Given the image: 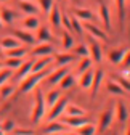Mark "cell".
Returning <instances> with one entry per match:
<instances>
[{
	"instance_id": "6da1fadb",
	"label": "cell",
	"mask_w": 130,
	"mask_h": 135,
	"mask_svg": "<svg viewBox=\"0 0 130 135\" xmlns=\"http://www.w3.org/2000/svg\"><path fill=\"white\" fill-rule=\"evenodd\" d=\"M47 114V105H45V97L43 92L39 89H34V105H32V111H31V121L34 124H39Z\"/></svg>"
},
{
	"instance_id": "7a4b0ae2",
	"label": "cell",
	"mask_w": 130,
	"mask_h": 135,
	"mask_svg": "<svg viewBox=\"0 0 130 135\" xmlns=\"http://www.w3.org/2000/svg\"><path fill=\"white\" fill-rule=\"evenodd\" d=\"M48 68L47 69H42V71H39V73H31L29 76H26L23 80H21V92L23 93H29V92H32L39 84H40V80L42 79H45L47 76H48Z\"/></svg>"
},
{
	"instance_id": "3957f363",
	"label": "cell",
	"mask_w": 130,
	"mask_h": 135,
	"mask_svg": "<svg viewBox=\"0 0 130 135\" xmlns=\"http://www.w3.org/2000/svg\"><path fill=\"white\" fill-rule=\"evenodd\" d=\"M68 103H69V101H68L66 97H59V98L56 100V103H53L50 108H48V114H45V116H47V121L50 122V121H56L58 117H61L63 113H64V108H66Z\"/></svg>"
},
{
	"instance_id": "277c9868",
	"label": "cell",
	"mask_w": 130,
	"mask_h": 135,
	"mask_svg": "<svg viewBox=\"0 0 130 135\" xmlns=\"http://www.w3.org/2000/svg\"><path fill=\"white\" fill-rule=\"evenodd\" d=\"M88 56L92 58L93 63H101L103 61V48H101V44L96 40L95 37L88 36Z\"/></svg>"
},
{
	"instance_id": "5b68a950",
	"label": "cell",
	"mask_w": 130,
	"mask_h": 135,
	"mask_svg": "<svg viewBox=\"0 0 130 135\" xmlns=\"http://www.w3.org/2000/svg\"><path fill=\"white\" fill-rule=\"evenodd\" d=\"M82 26H84V31L88 32V36H92V37H95V39H100L101 42H108V40H109V39H108V32H106L104 29H101L100 26L93 24L92 21H85V23H82Z\"/></svg>"
},
{
	"instance_id": "8992f818",
	"label": "cell",
	"mask_w": 130,
	"mask_h": 135,
	"mask_svg": "<svg viewBox=\"0 0 130 135\" xmlns=\"http://www.w3.org/2000/svg\"><path fill=\"white\" fill-rule=\"evenodd\" d=\"M112 119H114V109L112 108L104 109L100 116V122H98V127H96V132H100V133L106 132L109 129V126L112 124Z\"/></svg>"
},
{
	"instance_id": "52a82bcc",
	"label": "cell",
	"mask_w": 130,
	"mask_h": 135,
	"mask_svg": "<svg viewBox=\"0 0 130 135\" xmlns=\"http://www.w3.org/2000/svg\"><path fill=\"white\" fill-rule=\"evenodd\" d=\"M98 18H100V23L103 24L104 31H111V10L101 0H98Z\"/></svg>"
},
{
	"instance_id": "ba28073f",
	"label": "cell",
	"mask_w": 130,
	"mask_h": 135,
	"mask_svg": "<svg viewBox=\"0 0 130 135\" xmlns=\"http://www.w3.org/2000/svg\"><path fill=\"white\" fill-rule=\"evenodd\" d=\"M53 53H55V48L50 42H40L39 45H36L31 50V55L36 56V58H39V56H53Z\"/></svg>"
},
{
	"instance_id": "9c48e42d",
	"label": "cell",
	"mask_w": 130,
	"mask_h": 135,
	"mask_svg": "<svg viewBox=\"0 0 130 135\" xmlns=\"http://www.w3.org/2000/svg\"><path fill=\"white\" fill-rule=\"evenodd\" d=\"M58 119L66 127H72V129H77L80 126H84L85 122H88L87 116H66V114H64L63 117H58Z\"/></svg>"
},
{
	"instance_id": "30bf717a",
	"label": "cell",
	"mask_w": 130,
	"mask_h": 135,
	"mask_svg": "<svg viewBox=\"0 0 130 135\" xmlns=\"http://www.w3.org/2000/svg\"><path fill=\"white\" fill-rule=\"evenodd\" d=\"M11 36L16 37L23 45H34L36 44V36H32L29 31H23V29H14L11 32Z\"/></svg>"
},
{
	"instance_id": "8fae6325",
	"label": "cell",
	"mask_w": 130,
	"mask_h": 135,
	"mask_svg": "<svg viewBox=\"0 0 130 135\" xmlns=\"http://www.w3.org/2000/svg\"><path fill=\"white\" fill-rule=\"evenodd\" d=\"M125 53H128V47H119V48H112L111 52L108 53V60L111 64H116L119 66L122 58L125 56Z\"/></svg>"
},
{
	"instance_id": "7c38bea8",
	"label": "cell",
	"mask_w": 130,
	"mask_h": 135,
	"mask_svg": "<svg viewBox=\"0 0 130 135\" xmlns=\"http://www.w3.org/2000/svg\"><path fill=\"white\" fill-rule=\"evenodd\" d=\"M66 126H64L61 121L59 122H56V121H50L48 122V126H45L43 127V135H58V133H64L66 132Z\"/></svg>"
},
{
	"instance_id": "4fadbf2b",
	"label": "cell",
	"mask_w": 130,
	"mask_h": 135,
	"mask_svg": "<svg viewBox=\"0 0 130 135\" xmlns=\"http://www.w3.org/2000/svg\"><path fill=\"white\" fill-rule=\"evenodd\" d=\"M104 79V71L98 69V71H93V80H92V85H90V92H92V98H95L100 92V87H101V82Z\"/></svg>"
},
{
	"instance_id": "5bb4252c",
	"label": "cell",
	"mask_w": 130,
	"mask_h": 135,
	"mask_svg": "<svg viewBox=\"0 0 130 135\" xmlns=\"http://www.w3.org/2000/svg\"><path fill=\"white\" fill-rule=\"evenodd\" d=\"M69 73V66H61V68H56L55 71L48 73V84L50 85H56V84Z\"/></svg>"
},
{
	"instance_id": "9a60e30c",
	"label": "cell",
	"mask_w": 130,
	"mask_h": 135,
	"mask_svg": "<svg viewBox=\"0 0 130 135\" xmlns=\"http://www.w3.org/2000/svg\"><path fill=\"white\" fill-rule=\"evenodd\" d=\"M31 68H32V60H23V63L16 68V74L13 76L14 77V80H23L26 76H29L31 74Z\"/></svg>"
},
{
	"instance_id": "2e32d148",
	"label": "cell",
	"mask_w": 130,
	"mask_h": 135,
	"mask_svg": "<svg viewBox=\"0 0 130 135\" xmlns=\"http://www.w3.org/2000/svg\"><path fill=\"white\" fill-rule=\"evenodd\" d=\"M53 63V56H39L36 61L32 60V68H31V73H39L42 69H47L48 66Z\"/></svg>"
},
{
	"instance_id": "e0dca14e",
	"label": "cell",
	"mask_w": 130,
	"mask_h": 135,
	"mask_svg": "<svg viewBox=\"0 0 130 135\" xmlns=\"http://www.w3.org/2000/svg\"><path fill=\"white\" fill-rule=\"evenodd\" d=\"M53 61L56 63L58 68L61 66H69L72 61H76V55L72 53H66V52H63V53H53Z\"/></svg>"
},
{
	"instance_id": "ac0fdd59",
	"label": "cell",
	"mask_w": 130,
	"mask_h": 135,
	"mask_svg": "<svg viewBox=\"0 0 130 135\" xmlns=\"http://www.w3.org/2000/svg\"><path fill=\"white\" fill-rule=\"evenodd\" d=\"M47 16H48V20H50V23H52L53 27L61 29V10H59V7H58L56 3L52 7V10L48 11Z\"/></svg>"
},
{
	"instance_id": "d6986e66",
	"label": "cell",
	"mask_w": 130,
	"mask_h": 135,
	"mask_svg": "<svg viewBox=\"0 0 130 135\" xmlns=\"http://www.w3.org/2000/svg\"><path fill=\"white\" fill-rule=\"evenodd\" d=\"M92 80H93V69L90 68V69L84 71L82 74H80V79H79V87L84 89V90H88L90 85H92Z\"/></svg>"
},
{
	"instance_id": "ffe728a7",
	"label": "cell",
	"mask_w": 130,
	"mask_h": 135,
	"mask_svg": "<svg viewBox=\"0 0 130 135\" xmlns=\"http://www.w3.org/2000/svg\"><path fill=\"white\" fill-rule=\"evenodd\" d=\"M61 47L64 50H71L74 47V36H72V32L63 29V32H61Z\"/></svg>"
},
{
	"instance_id": "44dd1931",
	"label": "cell",
	"mask_w": 130,
	"mask_h": 135,
	"mask_svg": "<svg viewBox=\"0 0 130 135\" xmlns=\"http://www.w3.org/2000/svg\"><path fill=\"white\" fill-rule=\"evenodd\" d=\"M23 26H24V29H27V31H36V29L40 27V21H39L37 16L29 15V16H26V18H24Z\"/></svg>"
},
{
	"instance_id": "7402d4cb",
	"label": "cell",
	"mask_w": 130,
	"mask_h": 135,
	"mask_svg": "<svg viewBox=\"0 0 130 135\" xmlns=\"http://www.w3.org/2000/svg\"><path fill=\"white\" fill-rule=\"evenodd\" d=\"M114 114H117V119L121 122H127V119H128V109H127V106H125L124 101H117Z\"/></svg>"
},
{
	"instance_id": "603a6c76",
	"label": "cell",
	"mask_w": 130,
	"mask_h": 135,
	"mask_svg": "<svg viewBox=\"0 0 130 135\" xmlns=\"http://www.w3.org/2000/svg\"><path fill=\"white\" fill-rule=\"evenodd\" d=\"M74 16H76L79 21H82V23L93 20V13L90 10H87V8H76L74 10Z\"/></svg>"
},
{
	"instance_id": "cb8c5ba5",
	"label": "cell",
	"mask_w": 130,
	"mask_h": 135,
	"mask_svg": "<svg viewBox=\"0 0 130 135\" xmlns=\"http://www.w3.org/2000/svg\"><path fill=\"white\" fill-rule=\"evenodd\" d=\"M106 90H108L111 95H125V93H127V92L119 85V84H117L114 79H111V80L106 82Z\"/></svg>"
},
{
	"instance_id": "d4e9b609",
	"label": "cell",
	"mask_w": 130,
	"mask_h": 135,
	"mask_svg": "<svg viewBox=\"0 0 130 135\" xmlns=\"http://www.w3.org/2000/svg\"><path fill=\"white\" fill-rule=\"evenodd\" d=\"M19 45H23L16 37H13V36H7V37H3L2 40H0V47L2 48H5V50H10V48H14V47H19Z\"/></svg>"
},
{
	"instance_id": "484cf974",
	"label": "cell",
	"mask_w": 130,
	"mask_h": 135,
	"mask_svg": "<svg viewBox=\"0 0 130 135\" xmlns=\"http://www.w3.org/2000/svg\"><path fill=\"white\" fill-rule=\"evenodd\" d=\"M0 20H2V23L11 24L14 21V11L8 7H2L0 8Z\"/></svg>"
},
{
	"instance_id": "4316f807",
	"label": "cell",
	"mask_w": 130,
	"mask_h": 135,
	"mask_svg": "<svg viewBox=\"0 0 130 135\" xmlns=\"http://www.w3.org/2000/svg\"><path fill=\"white\" fill-rule=\"evenodd\" d=\"M27 53H29V48L24 47V45H19V47L7 50V56H16V58H24Z\"/></svg>"
},
{
	"instance_id": "83f0119b",
	"label": "cell",
	"mask_w": 130,
	"mask_h": 135,
	"mask_svg": "<svg viewBox=\"0 0 130 135\" xmlns=\"http://www.w3.org/2000/svg\"><path fill=\"white\" fill-rule=\"evenodd\" d=\"M85 109L84 108H80V106H77V105H71V103H68L66 105V108H64V113L63 114H66V116H85Z\"/></svg>"
},
{
	"instance_id": "f1b7e54d",
	"label": "cell",
	"mask_w": 130,
	"mask_h": 135,
	"mask_svg": "<svg viewBox=\"0 0 130 135\" xmlns=\"http://www.w3.org/2000/svg\"><path fill=\"white\" fill-rule=\"evenodd\" d=\"M19 10H21L23 13H26L27 16H29V15L37 16V13H39V8L34 5V2H19Z\"/></svg>"
},
{
	"instance_id": "f546056e",
	"label": "cell",
	"mask_w": 130,
	"mask_h": 135,
	"mask_svg": "<svg viewBox=\"0 0 130 135\" xmlns=\"http://www.w3.org/2000/svg\"><path fill=\"white\" fill-rule=\"evenodd\" d=\"M95 133H96V126L92 124L90 121L85 122L84 126L77 127V135H95Z\"/></svg>"
},
{
	"instance_id": "4dcf8cb0",
	"label": "cell",
	"mask_w": 130,
	"mask_h": 135,
	"mask_svg": "<svg viewBox=\"0 0 130 135\" xmlns=\"http://www.w3.org/2000/svg\"><path fill=\"white\" fill-rule=\"evenodd\" d=\"M45 97V105H47V108H50L53 103H56V100L61 97V90L59 89H55V90H50L47 95H43Z\"/></svg>"
},
{
	"instance_id": "1f68e13d",
	"label": "cell",
	"mask_w": 130,
	"mask_h": 135,
	"mask_svg": "<svg viewBox=\"0 0 130 135\" xmlns=\"http://www.w3.org/2000/svg\"><path fill=\"white\" fill-rule=\"evenodd\" d=\"M116 2V8H117V15H119V26L121 29H124V21H125V0H114Z\"/></svg>"
},
{
	"instance_id": "d6a6232c",
	"label": "cell",
	"mask_w": 130,
	"mask_h": 135,
	"mask_svg": "<svg viewBox=\"0 0 130 135\" xmlns=\"http://www.w3.org/2000/svg\"><path fill=\"white\" fill-rule=\"evenodd\" d=\"M36 39L40 40V42H50V44H52L53 36H52V32L48 31L47 27H39V29H37V36H36Z\"/></svg>"
},
{
	"instance_id": "836d02e7",
	"label": "cell",
	"mask_w": 130,
	"mask_h": 135,
	"mask_svg": "<svg viewBox=\"0 0 130 135\" xmlns=\"http://www.w3.org/2000/svg\"><path fill=\"white\" fill-rule=\"evenodd\" d=\"M3 63V66L5 68H10V69L13 71V69H16L21 63H23V58H16V56H7V60L5 61H2Z\"/></svg>"
},
{
	"instance_id": "e575fe53",
	"label": "cell",
	"mask_w": 130,
	"mask_h": 135,
	"mask_svg": "<svg viewBox=\"0 0 130 135\" xmlns=\"http://www.w3.org/2000/svg\"><path fill=\"white\" fill-rule=\"evenodd\" d=\"M72 55H76V56H80V58L88 56V47H87L85 44L74 45V48H72Z\"/></svg>"
},
{
	"instance_id": "d590c367",
	"label": "cell",
	"mask_w": 130,
	"mask_h": 135,
	"mask_svg": "<svg viewBox=\"0 0 130 135\" xmlns=\"http://www.w3.org/2000/svg\"><path fill=\"white\" fill-rule=\"evenodd\" d=\"M58 85L61 87V90H68V89H71V87L74 85V77L68 73L66 76H64V77L58 82Z\"/></svg>"
},
{
	"instance_id": "8d00e7d4",
	"label": "cell",
	"mask_w": 130,
	"mask_h": 135,
	"mask_svg": "<svg viewBox=\"0 0 130 135\" xmlns=\"http://www.w3.org/2000/svg\"><path fill=\"white\" fill-rule=\"evenodd\" d=\"M92 58L90 56H84L82 60H80L79 61V66H77V73L79 74H82L84 71H87V69H90V68H92Z\"/></svg>"
},
{
	"instance_id": "74e56055",
	"label": "cell",
	"mask_w": 130,
	"mask_h": 135,
	"mask_svg": "<svg viewBox=\"0 0 130 135\" xmlns=\"http://www.w3.org/2000/svg\"><path fill=\"white\" fill-rule=\"evenodd\" d=\"M71 32H76L79 36H82V32H84L82 21H79L76 16H71Z\"/></svg>"
},
{
	"instance_id": "f35d334b",
	"label": "cell",
	"mask_w": 130,
	"mask_h": 135,
	"mask_svg": "<svg viewBox=\"0 0 130 135\" xmlns=\"http://www.w3.org/2000/svg\"><path fill=\"white\" fill-rule=\"evenodd\" d=\"M13 76V71L10 69V68H0V85H3V84H7V80H10V77Z\"/></svg>"
},
{
	"instance_id": "ab89813d",
	"label": "cell",
	"mask_w": 130,
	"mask_h": 135,
	"mask_svg": "<svg viewBox=\"0 0 130 135\" xmlns=\"http://www.w3.org/2000/svg\"><path fill=\"white\" fill-rule=\"evenodd\" d=\"M14 92V87L8 85V84H3V85H0V98L2 100H7L8 97H11Z\"/></svg>"
},
{
	"instance_id": "60d3db41",
	"label": "cell",
	"mask_w": 130,
	"mask_h": 135,
	"mask_svg": "<svg viewBox=\"0 0 130 135\" xmlns=\"http://www.w3.org/2000/svg\"><path fill=\"white\" fill-rule=\"evenodd\" d=\"M114 80L119 84V85L128 93V90H130V82H128V77H125V76H117V77H114Z\"/></svg>"
},
{
	"instance_id": "b9f144b4",
	"label": "cell",
	"mask_w": 130,
	"mask_h": 135,
	"mask_svg": "<svg viewBox=\"0 0 130 135\" xmlns=\"http://www.w3.org/2000/svg\"><path fill=\"white\" fill-rule=\"evenodd\" d=\"M39 5H40V10L48 15V11H50L52 7L55 5V0H39Z\"/></svg>"
},
{
	"instance_id": "7bdbcfd3",
	"label": "cell",
	"mask_w": 130,
	"mask_h": 135,
	"mask_svg": "<svg viewBox=\"0 0 130 135\" xmlns=\"http://www.w3.org/2000/svg\"><path fill=\"white\" fill-rule=\"evenodd\" d=\"M61 27L64 31H69L71 32V16L66 13H61Z\"/></svg>"
},
{
	"instance_id": "ee69618b",
	"label": "cell",
	"mask_w": 130,
	"mask_h": 135,
	"mask_svg": "<svg viewBox=\"0 0 130 135\" xmlns=\"http://www.w3.org/2000/svg\"><path fill=\"white\" fill-rule=\"evenodd\" d=\"M14 129V122L11 121V119H7V121H3V122H0V130H2L3 133H8V132H11Z\"/></svg>"
},
{
	"instance_id": "f6af8a7d",
	"label": "cell",
	"mask_w": 130,
	"mask_h": 135,
	"mask_svg": "<svg viewBox=\"0 0 130 135\" xmlns=\"http://www.w3.org/2000/svg\"><path fill=\"white\" fill-rule=\"evenodd\" d=\"M11 132H13V135H34V132L29 130V129H16L14 127Z\"/></svg>"
},
{
	"instance_id": "bcb514c9",
	"label": "cell",
	"mask_w": 130,
	"mask_h": 135,
	"mask_svg": "<svg viewBox=\"0 0 130 135\" xmlns=\"http://www.w3.org/2000/svg\"><path fill=\"white\" fill-rule=\"evenodd\" d=\"M19 2H34V0H19Z\"/></svg>"
},
{
	"instance_id": "7dc6e473",
	"label": "cell",
	"mask_w": 130,
	"mask_h": 135,
	"mask_svg": "<svg viewBox=\"0 0 130 135\" xmlns=\"http://www.w3.org/2000/svg\"><path fill=\"white\" fill-rule=\"evenodd\" d=\"M2 53H3V48H2V47H0V56H2Z\"/></svg>"
},
{
	"instance_id": "c3c4849f",
	"label": "cell",
	"mask_w": 130,
	"mask_h": 135,
	"mask_svg": "<svg viewBox=\"0 0 130 135\" xmlns=\"http://www.w3.org/2000/svg\"><path fill=\"white\" fill-rule=\"evenodd\" d=\"M3 27V23H2V20H0V29H2Z\"/></svg>"
},
{
	"instance_id": "681fc988",
	"label": "cell",
	"mask_w": 130,
	"mask_h": 135,
	"mask_svg": "<svg viewBox=\"0 0 130 135\" xmlns=\"http://www.w3.org/2000/svg\"><path fill=\"white\" fill-rule=\"evenodd\" d=\"M63 135H77V133H63Z\"/></svg>"
},
{
	"instance_id": "f907efd6",
	"label": "cell",
	"mask_w": 130,
	"mask_h": 135,
	"mask_svg": "<svg viewBox=\"0 0 130 135\" xmlns=\"http://www.w3.org/2000/svg\"><path fill=\"white\" fill-rule=\"evenodd\" d=\"M0 68H3V63H2V61H0Z\"/></svg>"
},
{
	"instance_id": "816d5d0a",
	"label": "cell",
	"mask_w": 130,
	"mask_h": 135,
	"mask_svg": "<svg viewBox=\"0 0 130 135\" xmlns=\"http://www.w3.org/2000/svg\"><path fill=\"white\" fill-rule=\"evenodd\" d=\"M0 135H5V133H3V132H2V130H0Z\"/></svg>"
},
{
	"instance_id": "f5cc1de1",
	"label": "cell",
	"mask_w": 130,
	"mask_h": 135,
	"mask_svg": "<svg viewBox=\"0 0 130 135\" xmlns=\"http://www.w3.org/2000/svg\"><path fill=\"white\" fill-rule=\"evenodd\" d=\"M0 2H7V0H0Z\"/></svg>"
}]
</instances>
